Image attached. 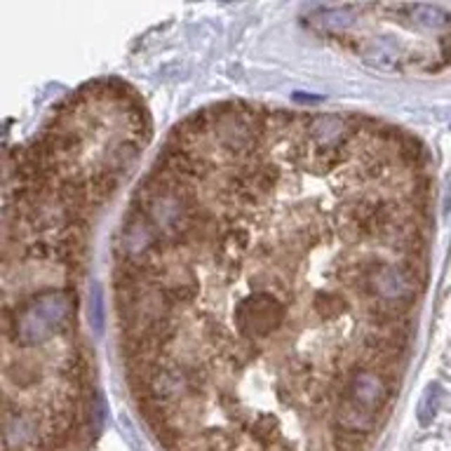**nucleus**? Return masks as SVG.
Returning a JSON list of instances; mask_svg holds the SVG:
<instances>
[{
	"instance_id": "2",
	"label": "nucleus",
	"mask_w": 451,
	"mask_h": 451,
	"mask_svg": "<svg viewBox=\"0 0 451 451\" xmlns=\"http://www.w3.org/2000/svg\"><path fill=\"white\" fill-rule=\"evenodd\" d=\"M146 101L120 78L68 92L5 158V451H87L101 398L80 329L94 221L150 139Z\"/></svg>"
},
{
	"instance_id": "1",
	"label": "nucleus",
	"mask_w": 451,
	"mask_h": 451,
	"mask_svg": "<svg viewBox=\"0 0 451 451\" xmlns=\"http://www.w3.org/2000/svg\"><path fill=\"white\" fill-rule=\"evenodd\" d=\"M419 136L216 101L136 183L113 244L122 372L165 451H367L428 287Z\"/></svg>"
},
{
	"instance_id": "3",
	"label": "nucleus",
	"mask_w": 451,
	"mask_h": 451,
	"mask_svg": "<svg viewBox=\"0 0 451 451\" xmlns=\"http://www.w3.org/2000/svg\"><path fill=\"white\" fill-rule=\"evenodd\" d=\"M306 24L376 71L428 75L451 66V12L440 5H325Z\"/></svg>"
}]
</instances>
